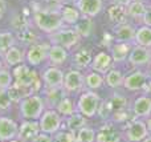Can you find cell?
<instances>
[{
  "instance_id": "cell-23",
  "label": "cell",
  "mask_w": 151,
  "mask_h": 142,
  "mask_svg": "<svg viewBox=\"0 0 151 142\" xmlns=\"http://www.w3.org/2000/svg\"><path fill=\"white\" fill-rule=\"evenodd\" d=\"M24 60H25V57H24L23 50L19 47H16V45L9 48V49L3 55V63H4V65L7 66V68H11V66L13 68V66L19 65V64H23Z\"/></svg>"
},
{
  "instance_id": "cell-1",
  "label": "cell",
  "mask_w": 151,
  "mask_h": 142,
  "mask_svg": "<svg viewBox=\"0 0 151 142\" xmlns=\"http://www.w3.org/2000/svg\"><path fill=\"white\" fill-rule=\"evenodd\" d=\"M35 25L44 33H53L64 27V21L61 19L60 12L49 11L45 8H36L33 11Z\"/></svg>"
},
{
  "instance_id": "cell-36",
  "label": "cell",
  "mask_w": 151,
  "mask_h": 142,
  "mask_svg": "<svg viewBox=\"0 0 151 142\" xmlns=\"http://www.w3.org/2000/svg\"><path fill=\"white\" fill-rule=\"evenodd\" d=\"M97 132L88 125L76 132V142H96Z\"/></svg>"
},
{
  "instance_id": "cell-15",
  "label": "cell",
  "mask_w": 151,
  "mask_h": 142,
  "mask_svg": "<svg viewBox=\"0 0 151 142\" xmlns=\"http://www.w3.org/2000/svg\"><path fill=\"white\" fill-rule=\"evenodd\" d=\"M64 72L57 66H49L41 74L45 88H61L64 85Z\"/></svg>"
},
{
  "instance_id": "cell-41",
  "label": "cell",
  "mask_w": 151,
  "mask_h": 142,
  "mask_svg": "<svg viewBox=\"0 0 151 142\" xmlns=\"http://www.w3.org/2000/svg\"><path fill=\"white\" fill-rule=\"evenodd\" d=\"M13 84L12 72H9L8 68L0 69V90H7Z\"/></svg>"
},
{
  "instance_id": "cell-20",
  "label": "cell",
  "mask_w": 151,
  "mask_h": 142,
  "mask_svg": "<svg viewBox=\"0 0 151 142\" xmlns=\"http://www.w3.org/2000/svg\"><path fill=\"white\" fill-rule=\"evenodd\" d=\"M113 65V58L109 52L106 50H99L96 56L93 57L90 64L91 71H96L101 74H105Z\"/></svg>"
},
{
  "instance_id": "cell-42",
  "label": "cell",
  "mask_w": 151,
  "mask_h": 142,
  "mask_svg": "<svg viewBox=\"0 0 151 142\" xmlns=\"http://www.w3.org/2000/svg\"><path fill=\"white\" fill-rule=\"evenodd\" d=\"M65 4L64 0H44V8L49 11H55V12H60L63 5Z\"/></svg>"
},
{
  "instance_id": "cell-50",
  "label": "cell",
  "mask_w": 151,
  "mask_h": 142,
  "mask_svg": "<svg viewBox=\"0 0 151 142\" xmlns=\"http://www.w3.org/2000/svg\"><path fill=\"white\" fill-rule=\"evenodd\" d=\"M142 142H151V134H149V136H147V137L145 138V140L142 141Z\"/></svg>"
},
{
  "instance_id": "cell-40",
  "label": "cell",
  "mask_w": 151,
  "mask_h": 142,
  "mask_svg": "<svg viewBox=\"0 0 151 142\" xmlns=\"http://www.w3.org/2000/svg\"><path fill=\"white\" fill-rule=\"evenodd\" d=\"M52 138L53 142H76V134L68 129H60L55 134H52Z\"/></svg>"
},
{
  "instance_id": "cell-45",
  "label": "cell",
  "mask_w": 151,
  "mask_h": 142,
  "mask_svg": "<svg viewBox=\"0 0 151 142\" xmlns=\"http://www.w3.org/2000/svg\"><path fill=\"white\" fill-rule=\"evenodd\" d=\"M139 24H142V25H149V27H151V8H150V5L147 7L146 13L143 15V17H142V20H141V23H139Z\"/></svg>"
},
{
  "instance_id": "cell-13",
  "label": "cell",
  "mask_w": 151,
  "mask_h": 142,
  "mask_svg": "<svg viewBox=\"0 0 151 142\" xmlns=\"http://www.w3.org/2000/svg\"><path fill=\"white\" fill-rule=\"evenodd\" d=\"M122 141V133L111 120H106L96 134V142H119Z\"/></svg>"
},
{
  "instance_id": "cell-31",
  "label": "cell",
  "mask_w": 151,
  "mask_h": 142,
  "mask_svg": "<svg viewBox=\"0 0 151 142\" xmlns=\"http://www.w3.org/2000/svg\"><path fill=\"white\" fill-rule=\"evenodd\" d=\"M134 44L139 45V47L150 48L151 49V27H149V25L137 27Z\"/></svg>"
},
{
  "instance_id": "cell-56",
  "label": "cell",
  "mask_w": 151,
  "mask_h": 142,
  "mask_svg": "<svg viewBox=\"0 0 151 142\" xmlns=\"http://www.w3.org/2000/svg\"><path fill=\"white\" fill-rule=\"evenodd\" d=\"M149 5H150V8H151V0H150V4Z\"/></svg>"
},
{
  "instance_id": "cell-24",
  "label": "cell",
  "mask_w": 151,
  "mask_h": 142,
  "mask_svg": "<svg viewBox=\"0 0 151 142\" xmlns=\"http://www.w3.org/2000/svg\"><path fill=\"white\" fill-rule=\"evenodd\" d=\"M66 92L63 86L61 88H45V98L44 102L45 105L49 106V109H56L57 104L66 97Z\"/></svg>"
},
{
  "instance_id": "cell-18",
  "label": "cell",
  "mask_w": 151,
  "mask_h": 142,
  "mask_svg": "<svg viewBox=\"0 0 151 142\" xmlns=\"http://www.w3.org/2000/svg\"><path fill=\"white\" fill-rule=\"evenodd\" d=\"M135 31L137 28L131 23L126 21V23L121 24V25L113 27V32L115 41H123V43H134L135 39Z\"/></svg>"
},
{
  "instance_id": "cell-12",
  "label": "cell",
  "mask_w": 151,
  "mask_h": 142,
  "mask_svg": "<svg viewBox=\"0 0 151 142\" xmlns=\"http://www.w3.org/2000/svg\"><path fill=\"white\" fill-rule=\"evenodd\" d=\"M127 63L134 68H143L146 65H151V49L134 44L129 53Z\"/></svg>"
},
{
  "instance_id": "cell-55",
  "label": "cell",
  "mask_w": 151,
  "mask_h": 142,
  "mask_svg": "<svg viewBox=\"0 0 151 142\" xmlns=\"http://www.w3.org/2000/svg\"><path fill=\"white\" fill-rule=\"evenodd\" d=\"M139 1H145V3H147V1H150V0H139Z\"/></svg>"
},
{
  "instance_id": "cell-3",
  "label": "cell",
  "mask_w": 151,
  "mask_h": 142,
  "mask_svg": "<svg viewBox=\"0 0 151 142\" xmlns=\"http://www.w3.org/2000/svg\"><path fill=\"white\" fill-rule=\"evenodd\" d=\"M99 104H101V97L97 94V92L88 89L80 93L77 102H76V109L86 118H91L98 113Z\"/></svg>"
},
{
  "instance_id": "cell-52",
  "label": "cell",
  "mask_w": 151,
  "mask_h": 142,
  "mask_svg": "<svg viewBox=\"0 0 151 142\" xmlns=\"http://www.w3.org/2000/svg\"><path fill=\"white\" fill-rule=\"evenodd\" d=\"M64 1H65V4H66V3H74L76 0H64Z\"/></svg>"
},
{
  "instance_id": "cell-53",
  "label": "cell",
  "mask_w": 151,
  "mask_h": 142,
  "mask_svg": "<svg viewBox=\"0 0 151 142\" xmlns=\"http://www.w3.org/2000/svg\"><path fill=\"white\" fill-rule=\"evenodd\" d=\"M3 65H4V63H3V61L0 60V69H1V68H4V66H3Z\"/></svg>"
},
{
  "instance_id": "cell-27",
  "label": "cell",
  "mask_w": 151,
  "mask_h": 142,
  "mask_svg": "<svg viewBox=\"0 0 151 142\" xmlns=\"http://www.w3.org/2000/svg\"><path fill=\"white\" fill-rule=\"evenodd\" d=\"M147 7H149V4H147V3L139 1V0H133V1H131L130 4L126 7V9H127L129 19H131V20H134V21H138V23H141L143 15L146 13Z\"/></svg>"
},
{
  "instance_id": "cell-46",
  "label": "cell",
  "mask_w": 151,
  "mask_h": 142,
  "mask_svg": "<svg viewBox=\"0 0 151 142\" xmlns=\"http://www.w3.org/2000/svg\"><path fill=\"white\" fill-rule=\"evenodd\" d=\"M5 11H7V3H5V0H0V20L3 19Z\"/></svg>"
},
{
  "instance_id": "cell-14",
  "label": "cell",
  "mask_w": 151,
  "mask_h": 142,
  "mask_svg": "<svg viewBox=\"0 0 151 142\" xmlns=\"http://www.w3.org/2000/svg\"><path fill=\"white\" fill-rule=\"evenodd\" d=\"M74 5L82 16L94 19L104 9V0H76Z\"/></svg>"
},
{
  "instance_id": "cell-44",
  "label": "cell",
  "mask_w": 151,
  "mask_h": 142,
  "mask_svg": "<svg viewBox=\"0 0 151 142\" xmlns=\"http://www.w3.org/2000/svg\"><path fill=\"white\" fill-rule=\"evenodd\" d=\"M31 142H53V138H52V136L50 134H47V133L40 132Z\"/></svg>"
},
{
  "instance_id": "cell-5",
  "label": "cell",
  "mask_w": 151,
  "mask_h": 142,
  "mask_svg": "<svg viewBox=\"0 0 151 142\" xmlns=\"http://www.w3.org/2000/svg\"><path fill=\"white\" fill-rule=\"evenodd\" d=\"M81 41V36L73 28H60L49 35V43L53 45H61L65 49H72Z\"/></svg>"
},
{
  "instance_id": "cell-7",
  "label": "cell",
  "mask_w": 151,
  "mask_h": 142,
  "mask_svg": "<svg viewBox=\"0 0 151 142\" xmlns=\"http://www.w3.org/2000/svg\"><path fill=\"white\" fill-rule=\"evenodd\" d=\"M149 134L146 121H142L141 118H133L126 122L123 136L127 142H142Z\"/></svg>"
},
{
  "instance_id": "cell-37",
  "label": "cell",
  "mask_w": 151,
  "mask_h": 142,
  "mask_svg": "<svg viewBox=\"0 0 151 142\" xmlns=\"http://www.w3.org/2000/svg\"><path fill=\"white\" fill-rule=\"evenodd\" d=\"M15 41L16 36L12 32H0V56L1 57L9 48L15 45Z\"/></svg>"
},
{
  "instance_id": "cell-38",
  "label": "cell",
  "mask_w": 151,
  "mask_h": 142,
  "mask_svg": "<svg viewBox=\"0 0 151 142\" xmlns=\"http://www.w3.org/2000/svg\"><path fill=\"white\" fill-rule=\"evenodd\" d=\"M16 39H19L23 44L32 45L37 41L39 37H37V33L35 32V29L32 28V27H28V28H25L24 31L17 32V33H16Z\"/></svg>"
},
{
  "instance_id": "cell-32",
  "label": "cell",
  "mask_w": 151,
  "mask_h": 142,
  "mask_svg": "<svg viewBox=\"0 0 151 142\" xmlns=\"http://www.w3.org/2000/svg\"><path fill=\"white\" fill-rule=\"evenodd\" d=\"M105 85L104 74L98 73L96 71H90L89 73L85 74V86L89 90H98Z\"/></svg>"
},
{
  "instance_id": "cell-30",
  "label": "cell",
  "mask_w": 151,
  "mask_h": 142,
  "mask_svg": "<svg viewBox=\"0 0 151 142\" xmlns=\"http://www.w3.org/2000/svg\"><path fill=\"white\" fill-rule=\"evenodd\" d=\"M60 15L64 24H69V25H74L78 21V19L81 17L80 11L77 9L76 5L72 4H64L63 8L60 9Z\"/></svg>"
},
{
  "instance_id": "cell-16",
  "label": "cell",
  "mask_w": 151,
  "mask_h": 142,
  "mask_svg": "<svg viewBox=\"0 0 151 142\" xmlns=\"http://www.w3.org/2000/svg\"><path fill=\"white\" fill-rule=\"evenodd\" d=\"M40 132H41L40 125L36 120H27L19 126L17 137L16 138L20 140L21 142H31Z\"/></svg>"
},
{
  "instance_id": "cell-47",
  "label": "cell",
  "mask_w": 151,
  "mask_h": 142,
  "mask_svg": "<svg viewBox=\"0 0 151 142\" xmlns=\"http://www.w3.org/2000/svg\"><path fill=\"white\" fill-rule=\"evenodd\" d=\"M111 3H114V4H121V5H125V7H127L129 4H130L133 0H110Z\"/></svg>"
},
{
  "instance_id": "cell-54",
  "label": "cell",
  "mask_w": 151,
  "mask_h": 142,
  "mask_svg": "<svg viewBox=\"0 0 151 142\" xmlns=\"http://www.w3.org/2000/svg\"><path fill=\"white\" fill-rule=\"evenodd\" d=\"M149 77H150V80H151V66H150V71H149Z\"/></svg>"
},
{
  "instance_id": "cell-29",
  "label": "cell",
  "mask_w": 151,
  "mask_h": 142,
  "mask_svg": "<svg viewBox=\"0 0 151 142\" xmlns=\"http://www.w3.org/2000/svg\"><path fill=\"white\" fill-rule=\"evenodd\" d=\"M93 60V53L88 48H80L73 55V64L77 69H85L90 66Z\"/></svg>"
},
{
  "instance_id": "cell-17",
  "label": "cell",
  "mask_w": 151,
  "mask_h": 142,
  "mask_svg": "<svg viewBox=\"0 0 151 142\" xmlns=\"http://www.w3.org/2000/svg\"><path fill=\"white\" fill-rule=\"evenodd\" d=\"M133 45H134V43L114 41V44L109 48V53L113 58V63H117V64L126 63Z\"/></svg>"
},
{
  "instance_id": "cell-6",
  "label": "cell",
  "mask_w": 151,
  "mask_h": 142,
  "mask_svg": "<svg viewBox=\"0 0 151 142\" xmlns=\"http://www.w3.org/2000/svg\"><path fill=\"white\" fill-rule=\"evenodd\" d=\"M63 121H64L63 116L56 109H47V110H44V113L39 118L40 130L42 133H47V134L52 136L61 129Z\"/></svg>"
},
{
  "instance_id": "cell-19",
  "label": "cell",
  "mask_w": 151,
  "mask_h": 142,
  "mask_svg": "<svg viewBox=\"0 0 151 142\" xmlns=\"http://www.w3.org/2000/svg\"><path fill=\"white\" fill-rule=\"evenodd\" d=\"M19 125L9 117L0 116V141L5 142L17 137Z\"/></svg>"
},
{
  "instance_id": "cell-10",
  "label": "cell",
  "mask_w": 151,
  "mask_h": 142,
  "mask_svg": "<svg viewBox=\"0 0 151 142\" xmlns=\"http://www.w3.org/2000/svg\"><path fill=\"white\" fill-rule=\"evenodd\" d=\"M50 44L47 43H41V44H35L29 45L28 50L25 53V60L27 64L31 66H39L41 65L44 61L48 60V50H49Z\"/></svg>"
},
{
  "instance_id": "cell-2",
  "label": "cell",
  "mask_w": 151,
  "mask_h": 142,
  "mask_svg": "<svg viewBox=\"0 0 151 142\" xmlns=\"http://www.w3.org/2000/svg\"><path fill=\"white\" fill-rule=\"evenodd\" d=\"M12 76H13V82L20 85H25V86H31L33 93L40 90L41 86L44 85L41 77L39 76L36 69L31 68V65H28V64L23 63L13 66Z\"/></svg>"
},
{
  "instance_id": "cell-34",
  "label": "cell",
  "mask_w": 151,
  "mask_h": 142,
  "mask_svg": "<svg viewBox=\"0 0 151 142\" xmlns=\"http://www.w3.org/2000/svg\"><path fill=\"white\" fill-rule=\"evenodd\" d=\"M105 102L107 104L111 114L118 110H122V109H127V98L125 96L119 94V93H114L107 100H105Z\"/></svg>"
},
{
  "instance_id": "cell-51",
  "label": "cell",
  "mask_w": 151,
  "mask_h": 142,
  "mask_svg": "<svg viewBox=\"0 0 151 142\" xmlns=\"http://www.w3.org/2000/svg\"><path fill=\"white\" fill-rule=\"evenodd\" d=\"M5 142H21L20 140H17V138H13V140H9V141H5Z\"/></svg>"
},
{
  "instance_id": "cell-35",
  "label": "cell",
  "mask_w": 151,
  "mask_h": 142,
  "mask_svg": "<svg viewBox=\"0 0 151 142\" xmlns=\"http://www.w3.org/2000/svg\"><path fill=\"white\" fill-rule=\"evenodd\" d=\"M56 110H57L63 117H68V116H70V114L76 113L77 109H76V104L73 102V100H72L69 96H66V97H64L63 100L57 104Z\"/></svg>"
},
{
  "instance_id": "cell-43",
  "label": "cell",
  "mask_w": 151,
  "mask_h": 142,
  "mask_svg": "<svg viewBox=\"0 0 151 142\" xmlns=\"http://www.w3.org/2000/svg\"><path fill=\"white\" fill-rule=\"evenodd\" d=\"M11 105H12V101H11L7 90H0V112L8 110Z\"/></svg>"
},
{
  "instance_id": "cell-11",
  "label": "cell",
  "mask_w": 151,
  "mask_h": 142,
  "mask_svg": "<svg viewBox=\"0 0 151 142\" xmlns=\"http://www.w3.org/2000/svg\"><path fill=\"white\" fill-rule=\"evenodd\" d=\"M129 110L134 118H147L151 116V97L147 93H141L131 101Z\"/></svg>"
},
{
  "instance_id": "cell-22",
  "label": "cell",
  "mask_w": 151,
  "mask_h": 142,
  "mask_svg": "<svg viewBox=\"0 0 151 142\" xmlns=\"http://www.w3.org/2000/svg\"><path fill=\"white\" fill-rule=\"evenodd\" d=\"M68 49H65L61 45L50 44L49 50H48V61L52 66H60L65 64L68 60Z\"/></svg>"
},
{
  "instance_id": "cell-33",
  "label": "cell",
  "mask_w": 151,
  "mask_h": 142,
  "mask_svg": "<svg viewBox=\"0 0 151 142\" xmlns=\"http://www.w3.org/2000/svg\"><path fill=\"white\" fill-rule=\"evenodd\" d=\"M65 126L68 130H70V132H73L76 134L77 130H80L81 128L86 126V117L82 116L81 113H78V112H76V113L66 117Z\"/></svg>"
},
{
  "instance_id": "cell-49",
  "label": "cell",
  "mask_w": 151,
  "mask_h": 142,
  "mask_svg": "<svg viewBox=\"0 0 151 142\" xmlns=\"http://www.w3.org/2000/svg\"><path fill=\"white\" fill-rule=\"evenodd\" d=\"M146 126H147V129H149V133L151 134V116L147 117V120H146Z\"/></svg>"
},
{
  "instance_id": "cell-39",
  "label": "cell",
  "mask_w": 151,
  "mask_h": 142,
  "mask_svg": "<svg viewBox=\"0 0 151 142\" xmlns=\"http://www.w3.org/2000/svg\"><path fill=\"white\" fill-rule=\"evenodd\" d=\"M11 25H12V28L15 29L16 33H17V32H21L25 28L31 27V24H29V20L25 16V13H19V15H16V16L12 17V20H11Z\"/></svg>"
},
{
  "instance_id": "cell-4",
  "label": "cell",
  "mask_w": 151,
  "mask_h": 142,
  "mask_svg": "<svg viewBox=\"0 0 151 142\" xmlns=\"http://www.w3.org/2000/svg\"><path fill=\"white\" fill-rule=\"evenodd\" d=\"M20 114L25 120H39L45 110L44 98L39 94H29L20 101Z\"/></svg>"
},
{
  "instance_id": "cell-26",
  "label": "cell",
  "mask_w": 151,
  "mask_h": 142,
  "mask_svg": "<svg viewBox=\"0 0 151 142\" xmlns=\"http://www.w3.org/2000/svg\"><path fill=\"white\" fill-rule=\"evenodd\" d=\"M7 93H8V96H9L12 102H20L23 98H25V97H28L29 94H32L33 90H32L31 86H25V85H20V84L13 82V84L7 89Z\"/></svg>"
},
{
  "instance_id": "cell-57",
  "label": "cell",
  "mask_w": 151,
  "mask_h": 142,
  "mask_svg": "<svg viewBox=\"0 0 151 142\" xmlns=\"http://www.w3.org/2000/svg\"><path fill=\"white\" fill-rule=\"evenodd\" d=\"M119 142H127V141H119Z\"/></svg>"
},
{
  "instance_id": "cell-48",
  "label": "cell",
  "mask_w": 151,
  "mask_h": 142,
  "mask_svg": "<svg viewBox=\"0 0 151 142\" xmlns=\"http://www.w3.org/2000/svg\"><path fill=\"white\" fill-rule=\"evenodd\" d=\"M143 93H147V94L151 97V80H149V82H147L146 88H145V92Z\"/></svg>"
},
{
  "instance_id": "cell-8",
  "label": "cell",
  "mask_w": 151,
  "mask_h": 142,
  "mask_svg": "<svg viewBox=\"0 0 151 142\" xmlns=\"http://www.w3.org/2000/svg\"><path fill=\"white\" fill-rule=\"evenodd\" d=\"M85 86V74L80 69H69L64 74V85L66 94H74V93H81Z\"/></svg>"
},
{
  "instance_id": "cell-25",
  "label": "cell",
  "mask_w": 151,
  "mask_h": 142,
  "mask_svg": "<svg viewBox=\"0 0 151 142\" xmlns=\"http://www.w3.org/2000/svg\"><path fill=\"white\" fill-rule=\"evenodd\" d=\"M105 79V85L111 89H118L123 85V79H125V74L122 73V71H119L118 68H110L106 73L104 74Z\"/></svg>"
},
{
  "instance_id": "cell-28",
  "label": "cell",
  "mask_w": 151,
  "mask_h": 142,
  "mask_svg": "<svg viewBox=\"0 0 151 142\" xmlns=\"http://www.w3.org/2000/svg\"><path fill=\"white\" fill-rule=\"evenodd\" d=\"M74 29L77 31V33L81 36V39H86L90 37L94 32V21L91 17L88 16H82L78 19V21L74 24Z\"/></svg>"
},
{
  "instance_id": "cell-9",
  "label": "cell",
  "mask_w": 151,
  "mask_h": 142,
  "mask_svg": "<svg viewBox=\"0 0 151 142\" xmlns=\"http://www.w3.org/2000/svg\"><path fill=\"white\" fill-rule=\"evenodd\" d=\"M149 80H150L149 74L145 73L143 71L135 69V71L130 72V73H127L125 76L122 88H125L129 92H142L143 93Z\"/></svg>"
},
{
  "instance_id": "cell-21",
  "label": "cell",
  "mask_w": 151,
  "mask_h": 142,
  "mask_svg": "<svg viewBox=\"0 0 151 142\" xmlns=\"http://www.w3.org/2000/svg\"><path fill=\"white\" fill-rule=\"evenodd\" d=\"M107 20L110 21V24H113V27L121 25V24L129 21L126 7L125 5L111 3V5L107 8Z\"/></svg>"
}]
</instances>
